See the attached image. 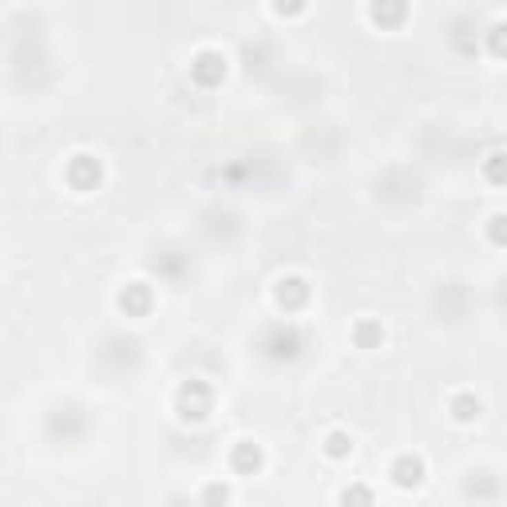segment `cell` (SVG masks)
Listing matches in <instances>:
<instances>
[{
	"mask_svg": "<svg viewBox=\"0 0 507 507\" xmlns=\"http://www.w3.org/2000/svg\"><path fill=\"white\" fill-rule=\"evenodd\" d=\"M258 464H262V452H258L254 444H238L234 448V468L250 472V468H258Z\"/></svg>",
	"mask_w": 507,
	"mask_h": 507,
	"instance_id": "5",
	"label": "cell"
},
{
	"mask_svg": "<svg viewBox=\"0 0 507 507\" xmlns=\"http://www.w3.org/2000/svg\"><path fill=\"white\" fill-rule=\"evenodd\" d=\"M456 416H459V420H472V416H479V404H475L472 396H459V400H456Z\"/></svg>",
	"mask_w": 507,
	"mask_h": 507,
	"instance_id": "9",
	"label": "cell"
},
{
	"mask_svg": "<svg viewBox=\"0 0 507 507\" xmlns=\"http://www.w3.org/2000/svg\"><path fill=\"white\" fill-rule=\"evenodd\" d=\"M301 298H305V285H301L298 278L282 282V301H301Z\"/></svg>",
	"mask_w": 507,
	"mask_h": 507,
	"instance_id": "8",
	"label": "cell"
},
{
	"mask_svg": "<svg viewBox=\"0 0 507 507\" xmlns=\"http://www.w3.org/2000/svg\"><path fill=\"white\" fill-rule=\"evenodd\" d=\"M119 301H123V309H135V313H139V309H147V289H143V285H127Z\"/></svg>",
	"mask_w": 507,
	"mask_h": 507,
	"instance_id": "6",
	"label": "cell"
},
{
	"mask_svg": "<svg viewBox=\"0 0 507 507\" xmlns=\"http://www.w3.org/2000/svg\"><path fill=\"white\" fill-rule=\"evenodd\" d=\"M393 475H396V484H400V488H416V484H420V475H424V464H420L416 456H404V459H396Z\"/></svg>",
	"mask_w": 507,
	"mask_h": 507,
	"instance_id": "4",
	"label": "cell"
},
{
	"mask_svg": "<svg viewBox=\"0 0 507 507\" xmlns=\"http://www.w3.org/2000/svg\"><path fill=\"white\" fill-rule=\"evenodd\" d=\"M349 448H353V444H349L341 432H333V436H329V456H345Z\"/></svg>",
	"mask_w": 507,
	"mask_h": 507,
	"instance_id": "10",
	"label": "cell"
},
{
	"mask_svg": "<svg viewBox=\"0 0 507 507\" xmlns=\"http://www.w3.org/2000/svg\"><path fill=\"white\" fill-rule=\"evenodd\" d=\"M183 408H190L187 416H206V408H210V389H206L203 380H190L187 389H183Z\"/></svg>",
	"mask_w": 507,
	"mask_h": 507,
	"instance_id": "1",
	"label": "cell"
},
{
	"mask_svg": "<svg viewBox=\"0 0 507 507\" xmlns=\"http://www.w3.org/2000/svg\"><path fill=\"white\" fill-rule=\"evenodd\" d=\"M68 174H72V183L83 190V187H92V183H99V163L87 158V155H76V163H72V171Z\"/></svg>",
	"mask_w": 507,
	"mask_h": 507,
	"instance_id": "3",
	"label": "cell"
},
{
	"mask_svg": "<svg viewBox=\"0 0 507 507\" xmlns=\"http://www.w3.org/2000/svg\"><path fill=\"white\" fill-rule=\"evenodd\" d=\"M369 504H373L369 488H349L345 491V507H369Z\"/></svg>",
	"mask_w": 507,
	"mask_h": 507,
	"instance_id": "7",
	"label": "cell"
},
{
	"mask_svg": "<svg viewBox=\"0 0 507 507\" xmlns=\"http://www.w3.org/2000/svg\"><path fill=\"white\" fill-rule=\"evenodd\" d=\"M190 72H194V79H198V83H218L222 72H226V60H222V56H214V52H203V56L194 60V68H190Z\"/></svg>",
	"mask_w": 507,
	"mask_h": 507,
	"instance_id": "2",
	"label": "cell"
},
{
	"mask_svg": "<svg viewBox=\"0 0 507 507\" xmlns=\"http://www.w3.org/2000/svg\"><path fill=\"white\" fill-rule=\"evenodd\" d=\"M357 337H361L364 345H369V341H373V337H377V325H361V329H357Z\"/></svg>",
	"mask_w": 507,
	"mask_h": 507,
	"instance_id": "11",
	"label": "cell"
}]
</instances>
